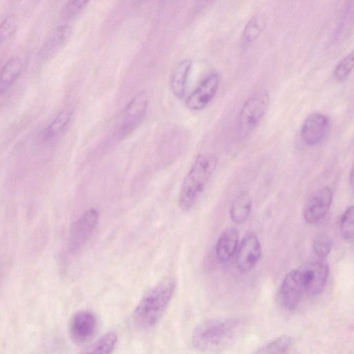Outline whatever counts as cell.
I'll list each match as a JSON object with an SVG mask.
<instances>
[{"mask_svg":"<svg viewBox=\"0 0 354 354\" xmlns=\"http://www.w3.org/2000/svg\"><path fill=\"white\" fill-rule=\"evenodd\" d=\"M239 318L224 317L205 320L199 324L192 335V346L204 352H216L230 347L243 330Z\"/></svg>","mask_w":354,"mask_h":354,"instance_id":"6da1fadb","label":"cell"},{"mask_svg":"<svg viewBox=\"0 0 354 354\" xmlns=\"http://www.w3.org/2000/svg\"><path fill=\"white\" fill-rule=\"evenodd\" d=\"M175 289V280L167 277L148 290L133 310L135 324L143 329L153 327L167 309Z\"/></svg>","mask_w":354,"mask_h":354,"instance_id":"7a4b0ae2","label":"cell"},{"mask_svg":"<svg viewBox=\"0 0 354 354\" xmlns=\"http://www.w3.org/2000/svg\"><path fill=\"white\" fill-rule=\"evenodd\" d=\"M217 164V158L212 153H201L195 158L180 189L178 205L183 211L188 212L194 207L215 171Z\"/></svg>","mask_w":354,"mask_h":354,"instance_id":"3957f363","label":"cell"},{"mask_svg":"<svg viewBox=\"0 0 354 354\" xmlns=\"http://www.w3.org/2000/svg\"><path fill=\"white\" fill-rule=\"evenodd\" d=\"M269 103L270 95L266 89L258 91L245 102L239 115L241 136H247L256 129L266 115Z\"/></svg>","mask_w":354,"mask_h":354,"instance_id":"277c9868","label":"cell"},{"mask_svg":"<svg viewBox=\"0 0 354 354\" xmlns=\"http://www.w3.org/2000/svg\"><path fill=\"white\" fill-rule=\"evenodd\" d=\"M148 103V95L145 91L137 93L128 102L118 130L120 138H125L132 134L142 124L146 115Z\"/></svg>","mask_w":354,"mask_h":354,"instance_id":"5b68a950","label":"cell"},{"mask_svg":"<svg viewBox=\"0 0 354 354\" xmlns=\"http://www.w3.org/2000/svg\"><path fill=\"white\" fill-rule=\"evenodd\" d=\"M100 217L95 208L85 211L74 223L70 234L69 250L71 253L80 252L86 244L94 231Z\"/></svg>","mask_w":354,"mask_h":354,"instance_id":"8992f818","label":"cell"},{"mask_svg":"<svg viewBox=\"0 0 354 354\" xmlns=\"http://www.w3.org/2000/svg\"><path fill=\"white\" fill-rule=\"evenodd\" d=\"M220 75L212 71L205 75L185 100V106L192 111L205 108L214 99L218 88Z\"/></svg>","mask_w":354,"mask_h":354,"instance_id":"52a82bcc","label":"cell"},{"mask_svg":"<svg viewBox=\"0 0 354 354\" xmlns=\"http://www.w3.org/2000/svg\"><path fill=\"white\" fill-rule=\"evenodd\" d=\"M95 315L89 310L75 313L69 322L68 332L72 341L82 345L88 342L95 335L97 329Z\"/></svg>","mask_w":354,"mask_h":354,"instance_id":"ba28073f","label":"cell"},{"mask_svg":"<svg viewBox=\"0 0 354 354\" xmlns=\"http://www.w3.org/2000/svg\"><path fill=\"white\" fill-rule=\"evenodd\" d=\"M304 292L305 290L301 270H292L286 274L280 287V304L286 310H294L299 304Z\"/></svg>","mask_w":354,"mask_h":354,"instance_id":"9c48e42d","label":"cell"},{"mask_svg":"<svg viewBox=\"0 0 354 354\" xmlns=\"http://www.w3.org/2000/svg\"><path fill=\"white\" fill-rule=\"evenodd\" d=\"M333 192L328 186H324L314 192L307 201L303 211L306 223L313 224L322 219L330 209Z\"/></svg>","mask_w":354,"mask_h":354,"instance_id":"30bf717a","label":"cell"},{"mask_svg":"<svg viewBox=\"0 0 354 354\" xmlns=\"http://www.w3.org/2000/svg\"><path fill=\"white\" fill-rule=\"evenodd\" d=\"M330 128L328 118L319 113L309 115L304 120L301 131V138L308 146H315L322 142Z\"/></svg>","mask_w":354,"mask_h":354,"instance_id":"8fae6325","label":"cell"},{"mask_svg":"<svg viewBox=\"0 0 354 354\" xmlns=\"http://www.w3.org/2000/svg\"><path fill=\"white\" fill-rule=\"evenodd\" d=\"M300 270L305 292L312 297L322 292L328 275V264L322 260L311 261Z\"/></svg>","mask_w":354,"mask_h":354,"instance_id":"7c38bea8","label":"cell"},{"mask_svg":"<svg viewBox=\"0 0 354 354\" xmlns=\"http://www.w3.org/2000/svg\"><path fill=\"white\" fill-rule=\"evenodd\" d=\"M261 256V245L253 233L246 234L239 245L236 266L243 273L250 271L257 263Z\"/></svg>","mask_w":354,"mask_h":354,"instance_id":"4fadbf2b","label":"cell"},{"mask_svg":"<svg viewBox=\"0 0 354 354\" xmlns=\"http://www.w3.org/2000/svg\"><path fill=\"white\" fill-rule=\"evenodd\" d=\"M72 34L71 25L65 24L51 31L41 47L39 55L43 61H47L56 55L66 45Z\"/></svg>","mask_w":354,"mask_h":354,"instance_id":"5bb4252c","label":"cell"},{"mask_svg":"<svg viewBox=\"0 0 354 354\" xmlns=\"http://www.w3.org/2000/svg\"><path fill=\"white\" fill-rule=\"evenodd\" d=\"M239 242V234L236 229L228 228L222 232L216 245V254L222 262L229 261L234 254Z\"/></svg>","mask_w":354,"mask_h":354,"instance_id":"9a60e30c","label":"cell"},{"mask_svg":"<svg viewBox=\"0 0 354 354\" xmlns=\"http://www.w3.org/2000/svg\"><path fill=\"white\" fill-rule=\"evenodd\" d=\"M192 66V60L183 59L178 64L172 73L170 81L171 89L178 99H183L185 96Z\"/></svg>","mask_w":354,"mask_h":354,"instance_id":"2e32d148","label":"cell"},{"mask_svg":"<svg viewBox=\"0 0 354 354\" xmlns=\"http://www.w3.org/2000/svg\"><path fill=\"white\" fill-rule=\"evenodd\" d=\"M267 20L263 15L253 16L245 26L241 37V46L245 48L255 41L266 27Z\"/></svg>","mask_w":354,"mask_h":354,"instance_id":"e0dca14e","label":"cell"},{"mask_svg":"<svg viewBox=\"0 0 354 354\" xmlns=\"http://www.w3.org/2000/svg\"><path fill=\"white\" fill-rule=\"evenodd\" d=\"M22 68L21 59L13 57L8 59L0 71V95L5 93L15 82Z\"/></svg>","mask_w":354,"mask_h":354,"instance_id":"ac0fdd59","label":"cell"},{"mask_svg":"<svg viewBox=\"0 0 354 354\" xmlns=\"http://www.w3.org/2000/svg\"><path fill=\"white\" fill-rule=\"evenodd\" d=\"M252 209V199L246 192L239 194L232 201L230 208V215L232 221L239 224L245 222Z\"/></svg>","mask_w":354,"mask_h":354,"instance_id":"d6986e66","label":"cell"},{"mask_svg":"<svg viewBox=\"0 0 354 354\" xmlns=\"http://www.w3.org/2000/svg\"><path fill=\"white\" fill-rule=\"evenodd\" d=\"M73 116V111L64 109L61 111L50 124L45 129L43 138L50 140L59 136L68 125Z\"/></svg>","mask_w":354,"mask_h":354,"instance_id":"ffe728a7","label":"cell"},{"mask_svg":"<svg viewBox=\"0 0 354 354\" xmlns=\"http://www.w3.org/2000/svg\"><path fill=\"white\" fill-rule=\"evenodd\" d=\"M118 342V335L115 332H109L100 337L90 345L84 353H111Z\"/></svg>","mask_w":354,"mask_h":354,"instance_id":"44dd1931","label":"cell"},{"mask_svg":"<svg viewBox=\"0 0 354 354\" xmlns=\"http://www.w3.org/2000/svg\"><path fill=\"white\" fill-rule=\"evenodd\" d=\"M292 344V339L288 335H282L258 348L256 353H284Z\"/></svg>","mask_w":354,"mask_h":354,"instance_id":"7402d4cb","label":"cell"},{"mask_svg":"<svg viewBox=\"0 0 354 354\" xmlns=\"http://www.w3.org/2000/svg\"><path fill=\"white\" fill-rule=\"evenodd\" d=\"M339 229L342 239L347 242H351L354 233V210L351 205L346 208L342 214L339 221Z\"/></svg>","mask_w":354,"mask_h":354,"instance_id":"603a6c76","label":"cell"},{"mask_svg":"<svg viewBox=\"0 0 354 354\" xmlns=\"http://www.w3.org/2000/svg\"><path fill=\"white\" fill-rule=\"evenodd\" d=\"M333 242L330 237L325 233H319L315 235L313 242V248L315 254L320 259L326 258L332 249Z\"/></svg>","mask_w":354,"mask_h":354,"instance_id":"cb8c5ba5","label":"cell"},{"mask_svg":"<svg viewBox=\"0 0 354 354\" xmlns=\"http://www.w3.org/2000/svg\"><path fill=\"white\" fill-rule=\"evenodd\" d=\"M354 66V55L351 52L342 59L336 66L333 76L336 81L343 82L352 71Z\"/></svg>","mask_w":354,"mask_h":354,"instance_id":"d4e9b609","label":"cell"},{"mask_svg":"<svg viewBox=\"0 0 354 354\" xmlns=\"http://www.w3.org/2000/svg\"><path fill=\"white\" fill-rule=\"evenodd\" d=\"M17 29V18L13 15H9L0 23V45L6 41Z\"/></svg>","mask_w":354,"mask_h":354,"instance_id":"484cf974","label":"cell"},{"mask_svg":"<svg viewBox=\"0 0 354 354\" xmlns=\"http://www.w3.org/2000/svg\"><path fill=\"white\" fill-rule=\"evenodd\" d=\"M90 0H68L62 12L63 17L70 19L81 12Z\"/></svg>","mask_w":354,"mask_h":354,"instance_id":"4316f807","label":"cell"},{"mask_svg":"<svg viewBox=\"0 0 354 354\" xmlns=\"http://www.w3.org/2000/svg\"><path fill=\"white\" fill-rule=\"evenodd\" d=\"M350 180H351V184L352 185H353V170H351V172Z\"/></svg>","mask_w":354,"mask_h":354,"instance_id":"83f0119b","label":"cell"}]
</instances>
